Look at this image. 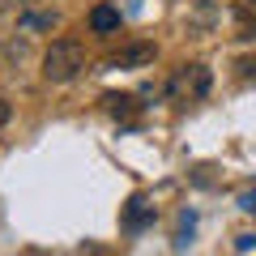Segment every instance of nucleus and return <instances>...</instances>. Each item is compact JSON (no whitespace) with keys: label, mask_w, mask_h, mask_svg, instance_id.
<instances>
[{"label":"nucleus","mask_w":256,"mask_h":256,"mask_svg":"<svg viewBox=\"0 0 256 256\" xmlns=\"http://www.w3.org/2000/svg\"><path fill=\"white\" fill-rule=\"evenodd\" d=\"M82 68H86V47L77 38H56L43 52V77L52 86H68Z\"/></svg>","instance_id":"1"},{"label":"nucleus","mask_w":256,"mask_h":256,"mask_svg":"<svg viewBox=\"0 0 256 256\" xmlns=\"http://www.w3.org/2000/svg\"><path fill=\"white\" fill-rule=\"evenodd\" d=\"M158 60V47L154 43H128V47H120L116 56L107 60V68H146V64H154Z\"/></svg>","instance_id":"2"},{"label":"nucleus","mask_w":256,"mask_h":256,"mask_svg":"<svg viewBox=\"0 0 256 256\" xmlns=\"http://www.w3.org/2000/svg\"><path fill=\"white\" fill-rule=\"evenodd\" d=\"M90 30H94V34H116V30H120V9H111V4L90 9Z\"/></svg>","instance_id":"3"},{"label":"nucleus","mask_w":256,"mask_h":256,"mask_svg":"<svg viewBox=\"0 0 256 256\" xmlns=\"http://www.w3.org/2000/svg\"><path fill=\"white\" fill-rule=\"evenodd\" d=\"M184 86H188V98H205L210 94V68L205 64H192L184 73Z\"/></svg>","instance_id":"4"},{"label":"nucleus","mask_w":256,"mask_h":256,"mask_svg":"<svg viewBox=\"0 0 256 256\" xmlns=\"http://www.w3.org/2000/svg\"><path fill=\"white\" fill-rule=\"evenodd\" d=\"M150 218H154V205H146L141 196H132V201H128V210H124V222H128V230H141Z\"/></svg>","instance_id":"5"},{"label":"nucleus","mask_w":256,"mask_h":256,"mask_svg":"<svg viewBox=\"0 0 256 256\" xmlns=\"http://www.w3.org/2000/svg\"><path fill=\"white\" fill-rule=\"evenodd\" d=\"M256 9H248V4H239L235 13H230V18H235V30H239V38H248V43H252L256 38V18H252Z\"/></svg>","instance_id":"6"},{"label":"nucleus","mask_w":256,"mask_h":256,"mask_svg":"<svg viewBox=\"0 0 256 256\" xmlns=\"http://www.w3.org/2000/svg\"><path fill=\"white\" fill-rule=\"evenodd\" d=\"M102 107H107L111 116H132V111H137V98H132V94H107Z\"/></svg>","instance_id":"7"},{"label":"nucleus","mask_w":256,"mask_h":256,"mask_svg":"<svg viewBox=\"0 0 256 256\" xmlns=\"http://www.w3.org/2000/svg\"><path fill=\"white\" fill-rule=\"evenodd\" d=\"M239 210L256 214V192H239Z\"/></svg>","instance_id":"8"},{"label":"nucleus","mask_w":256,"mask_h":256,"mask_svg":"<svg viewBox=\"0 0 256 256\" xmlns=\"http://www.w3.org/2000/svg\"><path fill=\"white\" fill-rule=\"evenodd\" d=\"M252 248H256V235H239L235 239V252H252Z\"/></svg>","instance_id":"9"},{"label":"nucleus","mask_w":256,"mask_h":256,"mask_svg":"<svg viewBox=\"0 0 256 256\" xmlns=\"http://www.w3.org/2000/svg\"><path fill=\"white\" fill-rule=\"evenodd\" d=\"M239 77H256V60H239Z\"/></svg>","instance_id":"10"},{"label":"nucleus","mask_w":256,"mask_h":256,"mask_svg":"<svg viewBox=\"0 0 256 256\" xmlns=\"http://www.w3.org/2000/svg\"><path fill=\"white\" fill-rule=\"evenodd\" d=\"M9 116H13V107H9V98H0V128L9 124Z\"/></svg>","instance_id":"11"},{"label":"nucleus","mask_w":256,"mask_h":256,"mask_svg":"<svg viewBox=\"0 0 256 256\" xmlns=\"http://www.w3.org/2000/svg\"><path fill=\"white\" fill-rule=\"evenodd\" d=\"M244 4H248V9H256V0H244Z\"/></svg>","instance_id":"12"}]
</instances>
